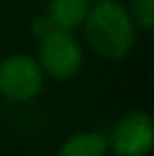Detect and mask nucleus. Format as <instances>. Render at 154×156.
<instances>
[{
    "label": "nucleus",
    "instance_id": "1",
    "mask_svg": "<svg viewBox=\"0 0 154 156\" xmlns=\"http://www.w3.org/2000/svg\"><path fill=\"white\" fill-rule=\"evenodd\" d=\"M82 25L93 52L107 61L125 59L134 48V18L116 0H98L93 7H88Z\"/></svg>",
    "mask_w": 154,
    "mask_h": 156
},
{
    "label": "nucleus",
    "instance_id": "2",
    "mask_svg": "<svg viewBox=\"0 0 154 156\" xmlns=\"http://www.w3.org/2000/svg\"><path fill=\"white\" fill-rule=\"evenodd\" d=\"M36 61L43 75H50L52 79H59V82H68L82 70L84 52L79 41L68 30L52 27L41 36Z\"/></svg>",
    "mask_w": 154,
    "mask_h": 156
},
{
    "label": "nucleus",
    "instance_id": "3",
    "mask_svg": "<svg viewBox=\"0 0 154 156\" xmlns=\"http://www.w3.org/2000/svg\"><path fill=\"white\" fill-rule=\"evenodd\" d=\"M43 88V70L27 55H12L0 61V95L12 102H30Z\"/></svg>",
    "mask_w": 154,
    "mask_h": 156
},
{
    "label": "nucleus",
    "instance_id": "4",
    "mask_svg": "<svg viewBox=\"0 0 154 156\" xmlns=\"http://www.w3.org/2000/svg\"><path fill=\"white\" fill-rule=\"evenodd\" d=\"M154 143V125L145 111H129L113 125L111 147L118 156H147Z\"/></svg>",
    "mask_w": 154,
    "mask_h": 156
},
{
    "label": "nucleus",
    "instance_id": "5",
    "mask_svg": "<svg viewBox=\"0 0 154 156\" xmlns=\"http://www.w3.org/2000/svg\"><path fill=\"white\" fill-rule=\"evenodd\" d=\"M88 0H50L48 5V23L57 30H77L82 27L88 14Z\"/></svg>",
    "mask_w": 154,
    "mask_h": 156
},
{
    "label": "nucleus",
    "instance_id": "6",
    "mask_svg": "<svg viewBox=\"0 0 154 156\" xmlns=\"http://www.w3.org/2000/svg\"><path fill=\"white\" fill-rule=\"evenodd\" d=\"M107 138L98 131H79L61 143L57 156H104Z\"/></svg>",
    "mask_w": 154,
    "mask_h": 156
},
{
    "label": "nucleus",
    "instance_id": "7",
    "mask_svg": "<svg viewBox=\"0 0 154 156\" xmlns=\"http://www.w3.org/2000/svg\"><path fill=\"white\" fill-rule=\"evenodd\" d=\"M129 5H131V18L145 32H150L154 25V0H129Z\"/></svg>",
    "mask_w": 154,
    "mask_h": 156
},
{
    "label": "nucleus",
    "instance_id": "8",
    "mask_svg": "<svg viewBox=\"0 0 154 156\" xmlns=\"http://www.w3.org/2000/svg\"><path fill=\"white\" fill-rule=\"evenodd\" d=\"M88 2H98V0H88Z\"/></svg>",
    "mask_w": 154,
    "mask_h": 156
}]
</instances>
